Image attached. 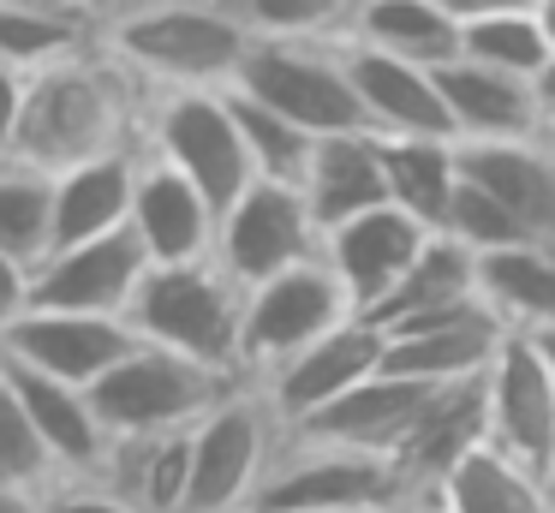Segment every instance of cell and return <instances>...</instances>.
Returning a JSON list of instances; mask_svg holds the SVG:
<instances>
[{
    "label": "cell",
    "instance_id": "cell-1",
    "mask_svg": "<svg viewBox=\"0 0 555 513\" xmlns=\"http://www.w3.org/2000/svg\"><path fill=\"white\" fill-rule=\"evenodd\" d=\"M144 84L96 42L90 54L30 72L25 126H18L13 155L42 174H66L90 155L132 150V143H144Z\"/></svg>",
    "mask_w": 555,
    "mask_h": 513
},
{
    "label": "cell",
    "instance_id": "cell-2",
    "mask_svg": "<svg viewBox=\"0 0 555 513\" xmlns=\"http://www.w3.org/2000/svg\"><path fill=\"white\" fill-rule=\"evenodd\" d=\"M257 36L228 0H126L102 18V48L144 84L162 90H233Z\"/></svg>",
    "mask_w": 555,
    "mask_h": 513
},
{
    "label": "cell",
    "instance_id": "cell-3",
    "mask_svg": "<svg viewBox=\"0 0 555 513\" xmlns=\"http://www.w3.org/2000/svg\"><path fill=\"white\" fill-rule=\"evenodd\" d=\"M126 322L138 341H156L168 352H185L209 370H240V329H245V286L221 269L216 257L197 262H150Z\"/></svg>",
    "mask_w": 555,
    "mask_h": 513
},
{
    "label": "cell",
    "instance_id": "cell-4",
    "mask_svg": "<svg viewBox=\"0 0 555 513\" xmlns=\"http://www.w3.org/2000/svg\"><path fill=\"white\" fill-rule=\"evenodd\" d=\"M340 508H412L436 513V496L395 453L328 448V441H281L251 513H340Z\"/></svg>",
    "mask_w": 555,
    "mask_h": 513
},
{
    "label": "cell",
    "instance_id": "cell-5",
    "mask_svg": "<svg viewBox=\"0 0 555 513\" xmlns=\"http://www.w3.org/2000/svg\"><path fill=\"white\" fill-rule=\"evenodd\" d=\"M287 424L251 376L233 382L192 424V496L185 513H251L269 465H275Z\"/></svg>",
    "mask_w": 555,
    "mask_h": 513
},
{
    "label": "cell",
    "instance_id": "cell-6",
    "mask_svg": "<svg viewBox=\"0 0 555 513\" xmlns=\"http://www.w3.org/2000/svg\"><path fill=\"white\" fill-rule=\"evenodd\" d=\"M245 376L209 370L185 352H168L156 341H138L108 376L90 388L108 436H156V429H192L221 394Z\"/></svg>",
    "mask_w": 555,
    "mask_h": 513
},
{
    "label": "cell",
    "instance_id": "cell-7",
    "mask_svg": "<svg viewBox=\"0 0 555 513\" xmlns=\"http://www.w3.org/2000/svg\"><path fill=\"white\" fill-rule=\"evenodd\" d=\"M233 90L299 119L311 138L371 131V114H364L359 84H352V66H347V42H251Z\"/></svg>",
    "mask_w": 555,
    "mask_h": 513
},
{
    "label": "cell",
    "instance_id": "cell-8",
    "mask_svg": "<svg viewBox=\"0 0 555 513\" xmlns=\"http://www.w3.org/2000/svg\"><path fill=\"white\" fill-rule=\"evenodd\" d=\"M144 143L162 162L180 167L216 209H228V203L257 179L228 90H162V95H150Z\"/></svg>",
    "mask_w": 555,
    "mask_h": 513
},
{
    "label": "cell",
    "instance_id": "cell-9",
    "mask_svg": "<svg viewBox=\"0 0 555 513\" xmlns=\"http://www.w3.org/2000/svg\"><path fill=\"white\" fill-rule=\"evenodd\" d=\"M347 317H359L352 293L340 286V274L328 269V257L293 262V269L269 274V281L245 286V329H240V370L245 376H269L293 352H305L311 341H323L328 329H340Z\"/></svg>",
    "mask_w": 555,
    "mask_h": 513
},
{
    "label": "cell",
    "instance_id": "cell-10",
    "mask_svg": "<svg viewBox=\"0 0 555 513\" xmlns=\"http://www.w3.org/2000/svg\"><path fill=\"white\" fill-rule=\"evenodd\" d=\"M311 257H323V227H317L305 191L287 185V179H251L221 209L216 262L240 286H257L269 274L293 269V262H311Z\"/></svg>",
    "mask_w": 555,
    "mask_h": 513
},
{
    "label": "cell",
    "instance_id": "cell-11",
    "mask_svg": "<svg viewBox=\"0 0 555 513\" xmlns=\"http://www.w3.org/2000/svg\"><path fill=\"white\" fill-rule=\"evenodd\" d=\"M483 406H490V441L514 453L531 472L555 465V370L543 364L531 334H507L495 364L483 370Z\"/></svg>",
    "mask_w": 555,
    "mask_h": 513
},
{
    "label": "cell",
    "instance_id": "cell-12",
    "mask_svg": "<svg viewBox=\"0 0 555 513\" xmlns=\"http://www.w3.org/2000/svg\"><path fill=\"white\" fill-rule=\"evenodd\" d=\"M388 334V358L383 370L412 382H430V388H448V382H472L495 364L507 329L495 322V310L483 298H460L448 310H430V317H412Z\"/></svg>",
    "mask_w": 555,
    "mask_h": 513
},
{
    "label": "cell",
    "instance_id": "cell-13",
    "mask_svg": "<svg viewBox=\"0 0 555 513\" xmlns=\"http://www.w3.org/2000/svg\"><path fill=\"white\" fill-rule=\"evenodd\" d=\"M132 346H138V329L126 317H90V310H49V305H30L0 334L7 358L49 370L61 382H78V388H96Z\"/></svg>",
    "mask_w": 555,
    "mask_h": 513
},
{
    "label": "cell",
    "instance_id": "cell-14",
    "mask_svg": "<svg viewBox=\"0 0 555 513\" xmlns=\"http://www.w3.org/2000/svg\"><path fill=\"white\" fill-rule=\"evenodd\" d=\"M388 358V334L371 317H347L340 329H328L323 341H311L305 352H293L281 370L257 376V388L269 394V406L281 412V424H299V418L323 412L328 400H340L347 388H359L364 376H376Z\"/></svg>",
    "mask_w": 555,
    "mask_h": 513
},
{
    "label": "cell",
    "instance_id": "cell-15",
    "mask_svg": "<svg viewBox=\"0 0 555 513\" xmlns=\"http://www.w3.org/2000/svg\"><path fill=\"white\" fill-rule=\"evenodd\" d=\"M150 274V251L132 227L120 233L85 239V245H61L37 262V293L30 305L49 310H90V317H126Z\"/></svg>",
    "mask_w": 555,
    "mask_h": 513
},
{
    "label": "cell",
    "instance_id": "cell-16",
    "mask_svg": "<svg viewBox=\"0 0 555 513\" xmlns=\"http://www.w3.org/2000/svg\"><path fill=\"white\" fill-rule=\"evenodd\" d=\"M424 239H430V227L412 221L400 203H376V209H364V215H352V221L328 227V233H323V257H328V269L340 274V286L352 293V305L371 317V310L395 293L400 274L412 269V257L424 251Z\"/></svg>",
    "mask_w": 555,
    "mask_h": 513
},
{
    "label": "cell",
    "instance_id": "cell-17",
    "mask_svg": "<svg viewBox=\"0 0 555 513\" xmlns=\"http://www.w3.org/2000/svg\"><path fill=\"white\" fill-rule=\"evenodd\" d=\"M347 66L376 138H460L436 66L406 54H383L371 42H347Z\"/></svg>",
    "mask_w": 555,
    "mask_h": 513
},
{
    "label": "cell",
    "instance_id": "cell-18",
    "mask_svg": "<svg viewBox=\"0 0 555 513\" xmlns=\"http://www.w3.org/2000/svg\"><path fill=\"white\" fill-rule=\"evenodd\" d=\"M424 400H430V382L395 376V370H376L359 388H347L340 400H328L323 412L299 418L287 429L293 441H328V448H364V453H400L406 429L418 424Z\"/></svg>",
    "mask_w": 555,
    "mask_h": 513
},
{
    "label": "cell",
    "instance_id": "cell-19",
    "mask_svg": "<svg viewBox=\"0 0 555 513\" xmlns=\"http://www.w3.org/2000/svg\"><path fill=\"white\" fill-rule=\"evenodd\" d=\"M216 227L221 209L180 174L173 162H162L144 143L138 162V197H132V233L144 239L150 262H197L216 257Z\"/></svg>",
    "mask_w": 555,
    "mask_h": 513
},
{
    "label": "cell",
    "instance_id": "cell-20",
    "mask_svg": "<svg viewBox=\"0 0 555 513\" xmlns=\"http://www.w3.org/2000/svg\"><path fill=\"white\" fill-rule=\"evenodd\" d=\"M0 376H7V388L18 394V406L30 412L37 436L49 441L54 465H61L66 477H96L102 472L114 436H108V424H102L90 388L61 382V376H49V370H30V364H18V358H7V352H0Z\"/></svg>",
    "mask_w": 555,
    "mask_h": 513
},
{
    "label": "cell",
    "instance_id": "cell-21",
    "mask_svg": "<svg viewBox=\"0 0 555 513\" xmlns=\"http://www.w3.org/2000/svg\"><path fill=\"white\" fill-rule=\"evenodd\" d=\"M442 78V102L454 114L460 143H502V138H550L538 107V78L483 66V60L460 54L448 66H436Z\"/></svg>",
    "mask_w": 555,
    "mask_h": 513
},
{
    "label": "cell",
    "instance_id": "cell-22",
    "mask_svg": "<svg viewBox=\"0 0 555 513\" xmlns=\"http://www.w3.org/2000/svg\"><path fill=\"white\" fill-rule=\"evenodd\" d=\"M460 174L502 197L531 239L555 245V138L460 143Z\"/></svg>",
    "mask_w": 555,
    "mask_h": 513
},
{
    "label": "cell",
    "instance_id": "cell-23",
    "mask_svg": "<svg viewBox=\"0 0 555 513\" xmlns=\"http://www.w3.org/2000/svg\"><path fill=\"white\" fill-rule=\"evenodd\" d=\"M138 162H144V143H132V150H108V155H90V162L54 174V251L132 227Z\"/></svg>",
    "mask_w": 555,
    "mask_h": 513
},
{
    "label": "cell",
    "instance_id": "cell-24",
    "mask_svg": "<svg viewBox=\"0 0 555 513\" xmlns=\"http://www.w3.org/2000/svg\"><path fill=\"white\" fill-rule=\"evenodd\" d=\"M305 203H311L317 227H340L352 215L376 209L388 197V167H383V138L376 131H335V138H317L311 167L299 179Z\"/></svg>",
    "mask_w": 555,
    "mask_h": 513
},
{
    "label": "cell",
    "instance_id": "cell-25",
    "mask_svg": "<svg viewBox=\"0 0 555 513\" xmlns=\"http://www.w3.org/2000/svg\"><path fill=\"white\" fill-rule=\"evenodd\" d=\"M478 441H490V406H483V376H472V382L430 388V400H424L418 424L406 429L395 460L436 496V484H442Z\"/></svg>",
    "mask_w": 555,
    "mask_h": 513
},
{
    "label": "cell",
    "instance_id": "cell-26",
    "mask_svg": "<svg viewBox=\"0 0 555 513\" xmlns=\"http://www.w3.org/2000/svg\"><path fill=\"white\" fill-rule=\"evenodd\" d=\"M96 477L108 489H120L138 513H185V496H192V429L114 436Z\"/></svg>",
    "mask_w": 555,
    "mask_h": 513
},
{
    "label": "cell",
    "instance_id": "cell-27",
    "mask_svg": "<svg viewBox=\"0 0 555 513\" xmlns=\"http://www.w3.org/2000/svg\"><path fill=\"white\" fill-rule=\"evenodd\" d=\"M478 298L495 310L507 334H538L555 322V245L519 239V245L478 251Z\"/></svg>",
    "mask_w": 555,
    "mask_h": 513
},
{
    "label": "cell",
    "instance_id": "cell-28",
    "mask_svg": "<svg viewBox=\"0 0 555 513\" xmlns=\"http://www.w3.org/2000/svg\"><path fill=\"white\" fill-rule=\"evenodd\" d=\"M436 513H555V501L531 465H519L495 441H478L436 484Z\"/></svg>",
    "mask_w": 555,
    "mask_h": 513
},
{
    "label": "cell",
    "instance_id": "cell-29",
    "mask_svg": "<svg viewBox=\"0 0 555 513\" xmlns=\"http://www.w3.org/2000/svg\"><path fill=\"white\" fill-rule=\"evenodd\" d=\"M460 298H478V251L460 245L454 233H430L424 251L412 257V269L395 281V293L371 310V322L376 329H400V322L448 310Z\"/></svg>",
    "mask_w": 555,
    "mask_h": 513
},
{
    "label": "cell",
    "instance_id": "cell-30",
    "mask_svg": "<svg viewBox=\"0 0 555 513\" xmlns=\"http://www.w3.org/2000/svg\"><path fill=\"white\" fill-rule=\"evenodd\" d=\"M383 167H388V197L424 221L430 233L448 227L460 191V138H383Z\"/></svg>",
    "mask_w": 555,
    "mask_h": 513
},
{
    "label": "cell",
    "instance_id": "cell-31",
    "mask_svg": "<svg viewBox=\"0 0 555 513\" xmlns=\"http://www.w3.org/2000/svg\"><path fill=\"white\" fill-rule=\"evenodd\" d=\"M347 42H371L383 54L448 66V60H460V18L442 0H364Z\"/></svg>",
    "mask_w": 555,
    "mask_h": 513
},
{
    "label": "cell",
    "instance_id": "cell-32",
    "mask_svg": "<svg viewBox=\"0 0 555 513\" xmlns=\"http://www.w3.org/2000/svg\"><path fill=\"white\" fill-rule=\"evenodd\" d=\"M102 42L96 18H78V12H49V7H13L0 0V60L18 72H42L61 66L73 54H90Z\"/></svg>",
    "mask_w": 555,
    "mask_h": 513
},
{
    "label": "cell",
    "instance_id": "cell-33",
    "mask_svg": "<svg viewBox=\"0 0 555 513\" xmlns=\"http://www.w3.org/2000/svg\"><path fill=\"white\" fill-rule=\"evenodd\" d=\"M0 251H13L37 269L54 251V174L0 155Z\"/></svg>",
    "mask_w": 555,
    "mask_h": 513
},
{
    "label": "cell",
    "instance_id": "cell-34",
    "mask_svg": "<svg viewBox=\"0 0 555 513\" xmlns=\"http://www.w3.org/2000/svg\"><path fill=\"white\" fill-rule=\"evenodd\" d=\"M257 42H347L364 0H228Z\"/></svg>",
    "mask_w": 555,
    "mask_h": 513
},
{
    "label": "cell",
    "instance_id": "cell-35",
    "mask_svg": "<svg viewBox=\"0 0 555 513\" xmlns=\"http://www.w3.org/2000/svg\"><path fill=\"white\" fill-rule=\"evenodd\" d=\"M228 95H233V114H240V131H245V150H251L257 179H287V185H299L305 167H311L317 138L299 126V119H287L269 102H257V95H245V90H228Z\"/></svg>",
    "mask_w": 555,
    "mask_h": 513
},
{
    "label": "cell",
    "instance_id": "cell-36",
    "mask_svg": "<svg viewBox=\"0 0 555 513\" xmlns=\"http://www.w3.org/2000/svg\"><path fill=\"white\" fill-rule=\"evenodd\" d=\"M460 54L483 60V66H502V72H519V78H538L555 60V48L543 36L538 12H490V18L460 24Z\"/></svg>",
    "mask_w": 555,
    "mask_h": 513
},
{
    "label": "cell",
    "instance_id": "cell-37",
    "mask_svg": "<svg viewBox=\"0 0 555 513\" xmlns=\"http://www.w3.org/2000/svg\"><path fill=\"white\" fill-rule=\"evenodd\" d=\"M61 477H66V472L54 465L49 441L37 436L30 412L18 406V394L7 388V376H0V484H7V489H25V496H49Z\"/></svg>",
    "mask_w": 555,
    "mask_h": 513
},
{
    "label": "cell",
    "instance_id": "cell-38",
    "mask_svg": "<svg viewBox=\"0 0 555 513\" xmlns=\"http://www.w3.org/2000/svg\"><path fill=\"white\" fill-rule=\"evenodd\" d=\"M442 233H454L460 245H472V251H495V245H519V239H531L526 227H519V215L507 209L502 197H490L483 185H472V179H460Z\"/></svg>",
    "mask_w": 555,
    "mask_h": 513
},
{
    "label": "cell",
    "instance_id": "cell-39",
    "mask_svg": "<svg viewBox=\"0 0 555 513\" xmlns=\"http://www.w3.org/2000/svg\"><path fill=\"white\" fill-rule=\"evenodd\" d=\"M37 513H138L120 489H108L102 477H61V484L42 496Z\"/></svg>",
    "mask_w": 555,
    "mask_h": 513
},
{
    "label": "cell",
    "instance_id": "cell-40",
    "mask_svg": "<svg viewBox=\"0 0 555 513\" xmlns=\"http://www.w3.org/2000/svg\"><path fill=\"white\" fill-rule=\"evenodd\" d=\"M30 293H37V269L13 251H0V334L30 310Z\"/></svg>",
    "mask_w": 555,
    "mask_h": 513
},
{
    "label": "cell",
    "instance_id": "cell-41",
    "mask_svg": "<svg viewBox=\"0 0 555 513\" xmlns=\"http://www.w3.org/2000/svg\"><path fill=\"white\" fill-rule=\"evenodd\" d=\"M25 95H30V72L0 60V155H13L18 126H25Z\"/></svg>",
    "mask_w": 555,
    "mask_h": 513
},
{
    "label": "cell",
    "instance_id": "cell-42",
    "mask_svg": "<svg viewBox=\"0 0 555 513\" xmlns=\"http://www.w3.org/2000/svg\"><path fill=\"white\" fill-rule=\"evenodd\" d=\"M448 12H454L460 24H472V18H490V12H531L538 0H442Z\"/></svg>",
    "mask_w": 555,
    "mask_h": 513
},
{
    "label": "cell",
    "instance_id": "cell-43",
    "mask_svg": "<svg viewBox=\"0 0 555 513\" xmlns=\"http://www.w3.org/2000/svg\"><path fill=\"white\" fill-rule=\"evenodd\" d=\"M13 7H49V12H78V18H108V12H120L126 0H13Z\"/></svg>",
    "mask_w": 555,
    "mask_h": 513
},
{
    "label": "cell",
    "instance_id": "cell-44",
    "mask_svg": "<svg viewBox=\"0 0 555 513\" xmlns=\"http://www.w3.org/2000/svg\"><path fill=\"white\" fill-rule=\"evenodd\" d=\"M538 107H543V131L555 138V60L538 72Z\"/></svg>",
    "mask_w": 555,
    "mask_h": 513
},
{
    "label": "cell",
    "instance_id": "cell-45",
    "mask_svg": "<svg viewBox=\"0 0 555 513\" xmlns=\"http://www.w3.org/2000/svg\"><path fill=\"white\" fill-rule=\"evenodd\" d=\"M42 496H25V489H7L0 484V513H37Z\"/></svg>",
    "mask_w": 555,
    "mask_h": 513
},
{
    "label": "cell",
    "instance_id": "cell-46",
    "mask_svg": "<svg viewBox=\"0 0 555 513\" xmlns=\"http://www.w3.org/2000/svg\"><path fill=\"white\" fill-rule=\"evenodd\" d=\"M531 341H538V352H543V364H550V370H555V322H550V329H538V334H531Z\"/></svg>",
    "mask_w": 555,
    "mask_h": 513
},
{
    "label": "cell",
    "instance_id": "cell-47",
    "mask_svg": "<svg viewBox=\"0 0 555 513\" xmlns=\"http://www.w3.org/2000/svg\"><path fill=\"white\" fill-rule=\"evenodd\" d=\"M531 12H538L543 36H550V48H555V0H538V7H531Z\"/></svg>",
    "mask_w": 555,
    "mask_h": 513
},
{
    "label": "cell",
    "instance_id": "cell-48",
    "mask_svg": "<svg viewBox=\"0 0 555 513\" xmlns=\"http://www.w3.org/2000/svg\"><path fill=\"white\" fill-rule=\"evenodd\" d=\"M340 513H412V508H340Z\"/></svg>",
    "mask_w": 555,
    "mask_h": 513
},
{
    "label": "cell",
    "instance_id": "cell-49",
    "mask_svg": "<svg viewBox=\"0 0 555 513\" xmlns=\"http://www.w3.org/2000/svg\"><path fill=\"white\" fill-rule=\"evenodd\" d=\"M543 484H550V501H555V465H550V472H543Z\"/></svg>",
    "mask_w": 555,
    "mask_h": 513
}]
</instances>
